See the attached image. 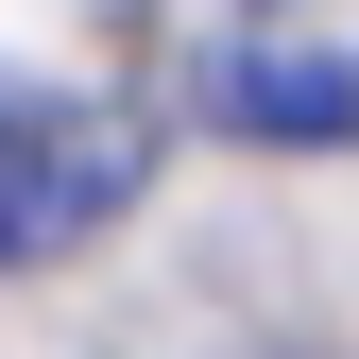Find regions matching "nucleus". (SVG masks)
Returning a JSON list of instances; mask_svg holds the SVG:
<instances>
[{
  "label": "nucleus",
  "instance_id": "f257e3e1",
  "mask_svg": "<svg viewBox=\"0 0 359 359\" xmlns=\"http://www.w3.org/2000/svg\"><path fill=\"white\" fill-rule=\"evenodd\" d=\"M154 137L120 103H69V86H0V274H34V257L103 240L120 205H137Z\"/></svg>",
  "mask_w": 359,
  "mask_h": 359
},
{
  "label": "nucleus",
  "instance_id": "f03ea898",
  "mask_svg": "<svg viewBox=\"0 0 359 359\" xmlns=\"http://www.w3.org/2000/svg\"><path fill=\"white\" fill-rule=\"evenodd\" d=\"M222 137H291V154H359V52H222Z\"/></svg>",
  "mask_w": 359,
  "mask_h": 359
}]
</instances>
